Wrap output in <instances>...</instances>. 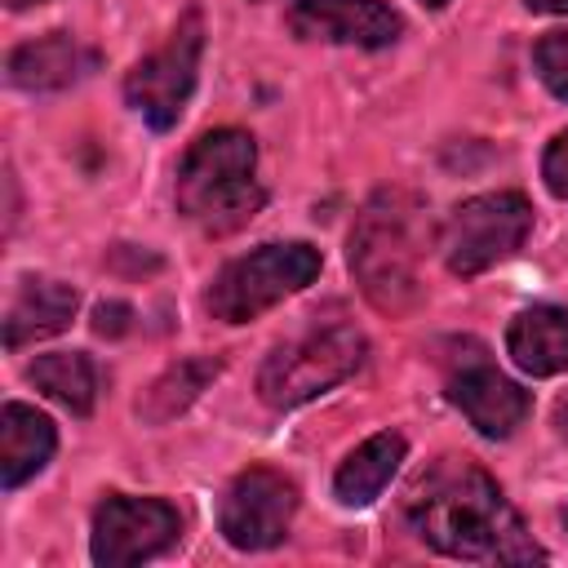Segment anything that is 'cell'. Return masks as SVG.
Returning a JSON list of instances; mask_svg holds the SVG:
<instances>
[{"label":"cell","instance_id":"1","mask_svg":"<svg viewBox=\"0 0 568 568\" xmlns=\"http://www.w3.org/2000/svg\"><path fill=\"white\" fill-rule=\"evenodd\" d=\"M408 528L448 559L541 564L546 550L524 528L497 479L470 457H435L404 497Z\"/></svg>","mask_w":568,"mask_h":568},{"label":"cell","instance_id":"2","mask_svg":"<svg viewBox=\"0 0 568 568\" xmlns=\"http://www.w3.org/2000/svg\"><path fill=\"white\" fill-rule=\"evenodd\" d=\"M253 169H257V146L244 129L200 133L178 164V186H173L178 213L204 235H231L266 200Z\"/></svg>","mask_w":568,"mask_h":568},{"label":"cell","instance_id":"3","mask_svg":"<svg viewBox=\"0 0 568 568\" xmlns=\"http://www.w3.org/2000/svg\"><path fill=\"white\" fill-rule=\"evenodd\" d=\"M351 271L359 293L382 315H404L422 297V235H417V204L404 191H377L355 226H351Z\"/></svg>","mask_w":568,"mask_h":568},{"label":"cell","instance_id":"4","mask_svg":"<svg viewBox=\"0 0 568 568\" xmlns=\"http://www.w3.org/2000/svg\"><path fill=\"white\" fill-rule=\"evenodd\" d=\"M364 364V333L351 324L311 328L284 346H275L257 373V395L271 408H297L337 382H346Z\"/></svg>","mask_w":568,"mask_h":568},{"label":"cell","instance_id":"5","mask_svg":"<svg viewBox=\"0 0 568 568\" xmlns=\"http://www.w3.org/2000/svg\"><path fill=\"white\" fill-rule=\"evenodd\" d=\"M324 257L320 248L302 244V240H284V244H262L235 262H226L217 271V280L209 284V311L222 324H248L257 320L266 306L284 302L288 293H302L315 275H320Z\"/></svg>","mask_w":568,"mask_h":568},{"label":"cell","instance_id":"6","mask_svg":"<svg viewBox=\"0 0 568 568\" xmlns=\"http://www.w3.org/2000/svg\"><path fill=\"white\" fill-rule=\"evenodd\" d=\"M528 231H532V204L519 191H488V195L462 200L448 213L439 248H444L448 271L470 280V275L506 262L510 253H519Z\"/></svg>","mask_w":568,"mask_h":568},{"label":"cell","instance_id":"7","mask_svg":"<svg viewBox=\"0 0 568 568\" xmlns=\"http://www.w3.org/2000/svg\"><path fill=\"white\" fill-rule=\"evenodd\" d=\"M439 364H444V395L448 404H457L466 413V422L484 435V439H506L524 426V417L532 413V399L519 382L501 377L488 359V346L475 337H448L439 346Z\"/></svg>","mask_w":568,"mask_h":568},{"label":"cell","instance_id":"8","mask_svg":"<svg viewBox=\"0 0 568 568\" xmlns=\"http://www.w3.org/2000/svg\"><path fill=\"white\" fill-rule=\"evenodd\" d=\"M200 53H204V18H200V9H186L178 18V27L169 31V40L129 71L124 102L151 129H173L182 106H186V98H191V89H195Z\"/></svg>","mask_w":568,"mask_h":568},{"label":"cell","instance_id":"9","mask_svg":"<svg viewBox=\"0 0 568 568\" xmlns=\"http://www.w3.org/2000/svg\"><path fill=\"white\" fill-rule=\"evenodd\" d=\"M178 537H182V515L164 497L111 493L93 510V564H102V568L146 564V559L173 550Z\"/></svg>","mask_w":568,"mask_h":568},{"label":"cell","instance_id":"10","mask_svg":"<svg viewBox=\"0 0 568 568\" xmlns=\"http://www.w3.org/2000/svg\"><path fill=\"white\" fill-rule=\"evenodd\" d=\"M297 515V488L271 466L240 470L217 506V528L235 550H271L288 537V524Z\"/></svg>","mask_w":568,"mask_h":568},{"label":"cell","instance_id":"11","mask_svg":"<svg viewBox=\"0 0 568 568\" xmlns=\"http://www.w3.org/2000/svg\"><path fill=\"white\" fill-rule=\"evenodd\" d=\"M288 31L297 40L351 44V49H390L404 31V18L382 0H293Z\"/></svg>","mask_w":568,"mask_h":568},{"label":"cell","instance_id":"12","mask_svg":"<svg viewBox=\"0 0 568 568\" xmlns=\"http://www.w3.org/2000/svg\"><path fill=\"white\" fill-rule=\"evenodd\" d=\"M93 62H98V53H89L75 36L49 31L9 53V80L27 93H53V89L75 84L84 71H93Z\"/></svg>","mask_w":568,"mask_h":568},{"label":"cell","instance_id":"13","mask_svg":"<svg viewBox=\"0 0 568 568\" xmlns=\"http://www.w3.org/2000/svg\"><path fill=\"white\" fill-rule=\"evenodd\" d=\"M58 448V430L44 413H36L31 404L9 399L0 408V484L13 493L22 488L31 475H40L49 466Z\"/></svg>","mask_w":568,"mask_h":568},{"label":"cell","instance_id":"14","mask_svg":"<svg viewBox=\"0 0 568 568\" xmlns=\"http://www.w3.org/2000/svg\"><path fill=\"white\" fill-rule=\"evenodd\" d=\"M506 351L528 377H555L568 368V306H528L506 328Z\"/></svg>","mask_w":568,"mask_h":568},{"label":"cell","instance_id":"15","mask_svg":"<svg viewBox=\"0 0 568 568\" xmlns=\"http://www.w3.org/2000/svg\"><path fill=\"white\" fill-rule=\"evenodd\" d=\"M75 302H80L75 288L62 280H22V288L4 315V346L22 351L27 342L62 333L75 315Z\"/></svg>","mask_w":568,"mask_h":568},{"label":"cell","instance_id":"16","mask_svg":"<svg viewBox=\"0 0 568 568\" xmlns=\"http://www.w3.org/2000/svg\"><path fill=\"white\" fill-rule=\"evenodd\" d=\"M399 462H404V435L382 430V435L364 439V444L337 466V475H333L337 501H342V506H368V501H377L382 488L395 479Z\"/></svg>","mask_w":568,"mask_h":568},{"label":"cell","instance_id":"17","mask_svg":"<svg viewBox=\"0 0 568 568\" xmlns=\"http://www.w3.org/2000/svg\"><path fill=\"white\" fill-rule=\"evenodd\" d=\"M217 373H222V359H213V355H195V359H178V364H169V368L142 390V399H138V417L151 422V426L173 422L178 413H186V408L195 404V395H200Z\"/></svg>","mask_w":568,"mask_h":568},{"label":"cell","instance_id":"18","mask_svg":"<svg viewBox=\"0 0 568 568\" xmlns=\"http://www.w3.org/2000/svg\"><path fill=\"white\" fill-rule=\"evenodd\" d=\"M27 377L36 382V390H44L49 399H58L67 413H75V417L93 413V399H98V368H93L89 355H80V351L36 355V364L27 368Z\"/></svg>","mask_w":568,"mask_h":568},{"label":"cell","instance_id":"19","mask_svg":"<svg viewBox=\"0 0 568 568\" xmlns=\"http://www.w3.org/2000/svg\"><path fill=\"white\" fill-rule=\"evenodd\" d=\"M532 67L541 75V84L568 102V31H546L537 44H532Z\"/></svg>","mask_w":568,"mask_h":568},{"label":"cell","instance_id":"20","mask_svg":"<svg viewBox=\"0 0 568 568\" xmlns=\"http://www.w3.org/2000/svg\"><path fill=\"white\" fill-rule=\"evenodd\" d=\"M541 178H546L550 195L568 200V129L546 146V155H541Z\"/></svg>","mask_w":568,"mask_h":568},{"label":"cell","instance_id":"21","mask_svg":"<svg viewBox=\"0 0 568 568\" xmlns=\"http://www.w3.org/2000/svg\"><path fill=\"white\" fill-rule=\"evenodd\" d=\"M129 320H133V311H129L124 302H102V306L93 311V333H102V337H120V333L129 328Z\"/></svg>","mask_w":568,"mask_h":568},{"label":"cell","instance_id":"22","mask_svg":"<svg viewBox=\"0 0 568 568\" xmlns=\"http://www.w3.org/2000/svg\"><path fill=\"white\" fill-rule=\"evenodd\" d=\"M555 435L568 439V395H559V404H555Z\"/></svg>","mask_w":568,"mask_h":568},{"label":"cell","instance_id":"23","mask_svg":"<svg viewBox=\"0 0 568 568\" xmlns=\"http://www.w3.org/2000/svg\"><path fill=\"white\" fill-rule=\"evenodd\" d=\"M532 13H568V0H524Z\"/></svg>","mask_w":568,"mask_h":568},{"label":"cell","instance_id":"24","mask_svg":"<svg viewBox=\"0 0 568 568\" xmlns=\"http://www.w3.org/2000/svg\"><path fill=\"white\" fill-rule=\"evenodd\" d=\"M9 9H27V4H40V0H4Z\"/></svg>","mask_w":568,"mask_h":568},{"label":"cell","instance_id":"25","mask_svg":"<svg viewBox=\"0 0 568 568\" xmlns=\"http://www.w3.org/2000/svg\"><path fill=\"white\" fill-rule=\"evenodd\" d=\"M422 4H426V9H444L448 0H422Z\"/></svg>","mask_w":568,"mask_h":568},{"label":"cell","instance_id":"26","mask_svg":"<svg viewBox=\"0 0 568 568\" xmlns=\"http://www.w3.org/2000/svg\"><path fill=\"white\" fill-rule=\"evenodd\" d=\"M564 524H568V506H564Z\"/></svg>","mask_w":568,"mask_h":568}]
</instances>
